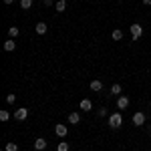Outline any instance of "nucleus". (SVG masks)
Here are the masks:
<instances>
[{
    "mask_svg": "<svg viewBox=\"0 0 151 151\" xmlns=\"http://www.w3.org/2000/svg\"><path fill=\"white\" fill-rule=\"evenodd\" d=\"M123 125V117L121 113H113V115H109V127L111 129H119Z\"/></svg>",
    "mask_w": 151,
    "mask_h": 151,
    "instance_id": "nucleus-1",
    "label": "nucleus"
},
{
    "mask_svg": "<svg viewBox=\"0 0 151 151\" xmlns=\"http://www.w3.org/2000/svg\"><path fill=\"white\" fill-rule=\"evenodd\" d=\"M129 30H131V36H133V40H139L141 35H143V28H141L139 22H133L131 26H129Z\"/></svg>",
    "mask_w": 151,
    "mask_h": 151,
    "instance_id": "nucleus-2",
    "label": "nucleus"
},
{
    "mask_svg": "<svg viewBox=\"0 0 151 151\" xmlns=\"http://www.w3.org/2000/svg\"><path fill=\"white\" fill-rule=\"evenodd\" d=\"M145 119H147V117H145V113H143V111H137V113L133 115V119H131V121H133V125H135V127H141V125L145 123Z\"/></svg>",
    "mask_w": 151,
    "mask_h": 151,
    "instance_id": "nucleus-3",
    "label": "nucleus"
},
{
    "mask_svg": "<svg viewBox=\"0 0 151 151\" xmlns=\"http://www.w3.org/2000/svg\"><path fill=\"white\" fill-rule=\"evenodd\" d=\"M129 97H125V95H121V97H117V109H127L129 107Z\"/></svg>",
    "mask_w": 151,
    "mask_h": 151,
    "instance_id": "nucleus-4",
    "label": "nucleus"
},
{
    "mask_svg": "<svg viewBox=\"0 0 151 151\" xmlns=\"http://www.w3.org/2000/svg\"><path fill=\"white\" fill-rule=\"evenodd\" d=\"M26 117H28V109H24V107L14 111V119H16V121H24Z\"/></svg>",
    "mask_w": 151,
    "mask_h": 151,
    "instance_id": "nucleus-5",
    "label": "nucleus"
},
{
    "mask_svg": "<svg viewBox=\"0 0 151 151\" xmlns=\"http://www.w3.org/2000/svg\"><path fill=\"white\" fill-rule=\"evenodd\" d=\"M55 133H57L58 137L63 139V137H67V133H69V129H67V125H63V123H58L57 127H55Z\"/></svg>",
    "mask_w": 151,
    "mask_h": 151,
    "instance_id": "nucleus-6",
    "label": "nucleus"
},
{
    "mask_svg": "<svg viewBox=\"0 0 151 151\" xmlns=\"http://www.w3.org/2000/svg\"><path fill=\"white\" fill-rule=\"evenodd\" d=\"M35 149L36 151H45V149H47V141L42 139V137H38V139L35 141Z\"/></svg>",
    "mask_w": 151,
    "mask_h": 151,
    "instance_id": "nucleus-7",
    "label": "nucleus"
},
{
    "mask_svg": "<svg viewBox=\"0 0 151 151\" xmlns=\"http://www.w3.org/2000/svg\"><path fill=\"white\" fill-rule=\"evenodd\" d=\"M35 30H36V35H45V32H47L48 30V26H47V22H38L35 26Z\"/></svg>",
    "mask_w": 151,
    "mask_h": 151,
    "instance_id": "nucleus-8",
    "label": "nucleus"
},
{
    "mask_svg": "<svg viewBox=\"0 0 151 151\" xmlns=\"http://www.w3.org/2000/svg\"><path fill=\"white\" fill-rule=\"evenodd\" d=\"M79 109H83V111H91V109H93V103H91L89 99H83L81 105H79Z\"/></svg>",
    "mask_w": 151,
    "mask_h": 151,
    "instance_id": "nucleus-9",
    "label": "nucleus"
},
{
    "mask_svg": "<svg viewBox=\"0 0 151 151\" xmlns=\"http://www.w3.org/2000/svg\"><path fill=\"white\" fill-rule=\"evenodd\" d=\"M69 123H73V125H77V123H81V115L75 111V113H69Z\"/></svg>",
    "mask_w": 151,
    "mask_h": 151,
    "instance_id": "nucleus-10",
    "label": "nucleus"
},
{
    "mask_svg": "<svg viewBox=\"0 0 151 151\" xmlns=\"http://www.w3.org/2000/svg\"><path fill=\"white\" fill-rule=\"evenodd\" d=\"M16 48V42H14V38H8L6 42H4V50L6 52H10V50H14Z\"/></svg>",
    "mask_w": 151,
    "mask_h": 151,
    "instance_id": "nucleus-11",
    "label": "nucleus"
},
{
    "mask_svg": "<svg viewBox=\"0 0 151 151\" xmlns=\"http://www.w3.org/2000/svg\"><path fill=\"white\" fill-rule=\"evenodd\" d=\"M89 87H91V91H101V89H103V83L95 79V81H91V85H89Z\"/></svg>",
    "mask_w": 151,
    "mask_h": 151,
    "instance_id": "nucleus-12",
    "label": "nucleus"
},
{
    "mask_svg": "<svg viewBox=\"0 0 151 151\" xmlns=\"http://www.w3.org/2000/svg\"><path fill=\"white\" fill-rule=\"evenodd\" d=\"M111 38H113V40H121V38H123V30H121V28H115V30L111 32Z\"/></svg>",
    "mask_w": 151,
    "mask_h": 151,
    "instance_id": "nucleus-13",
    "label": "nucleus"
},
{
    "mask_svg": "<svg viewBox=\"0 0 151 151\" xmlns=\"http://www.w3.org/2000/svg\"><path fill=\"white\" fill-rule=\"evenodd\" d=\"M55 8H57V12H65L67 10V2L65 0H58L57 4H55Z\"/></svg>",
    "mask_w": 151,
    "mask_h": 151,
    "instance_id": "nucleus-14",
    "label": "nucleus"
},
{
    "mask_svg": "<svg viewBox=\"0 0 151 151\" xmlns=\"http://www.w3.org/2000/svg\"><path fill=\"white\" fill-rule=\"evenodd\" d=\"M109 95H113V97H121V85H113Z\"/></svg>",
    "mask_w": 151,
    "mask_h": 151,
    "instance_id": "nucleus-15",
    "label": "nucleus"
},
{
    "mask_svg": "<svg viewBox=\"0 0 151 151\" xmlns=\"http://www.w3.org/2000/svg\"><path fill=\"white\" fill-rule=\"evenodd\" d=\"M57 151H69V143H67V141H58Z\"/></svg>",
    "mask_w": 151,
    "mask_h": 151,
    "instance_id": "nucleus-16",
    "label": "nucleus"
},
{
    "mask_svg": "<svg viewBox=\"0 0 151 151\" xmlns=\"http://www.w3.org/2000/svg\"><path fill=\"white\" fill-rule=\"evenodd\" d=\"M18 32H20V30H18L16 26H10V28H8V36H10V38H16Z\"/></svg>",
    "mask_w": 151,
    "mask_h": 151,
    "instance_id": "nucleus-17",
    "label": "nucleus"
},
{
    "mask_svg": "<svg viewBox=\"0 0 151 151\" xmlns=\"http://www.w3.org/2000/svg\"><path fill=\"white\" fill-rule=\"evenodd\" d=\"M20 6H22L24 10H28V8H32V0H20Z\"/></svg>",
    "mask_w": 151,
    "mask_h": 151,
    "instance_id": "nucleus-18",
    "label": "nucleus"
},
{
    "mask_svg": "<svg viewBox=\"0 0 151 151\" xmlns=\"http://www.w3.org/2000/svg\"><path fill=\"white\" fill-rule=\"evenodd\" d=\"M4 151H18V145H16V143H6Z\"/></svg>",
    "mask_w": 151,
    "mask_h": 151,
    "instance_id": "nucleus-19",
    "label": "nucleus"
},
{
    "mask_svg": "<svg viewBox=\"0 0 151 151\" xmlns=\"http://www.w3.org/2000/svg\"><path fill=\"white\" fill-rule=\"evenodd\" d=\"M10 119V113L8 111H0V121H8Z\"/></svg>",
    "mask_w": 151,
    "mask_h": 151,
    "instance_id": "nucleus-20",
    "label": "nucleus"
},
{
    "mask_svg": "<svg viewBox=\"0 0 151 151\" xmlns=\"http://www.w3.org/2000/svg\"><path fill=\"white\" fill-rule=\"evenodd\" d=\"M14 101H16V95H14V93H10V95H8V97H6V103H14Z\"/></svg>",
    "mask_w": 151,
    "mask_h": 151,
    "instance_id": "nucleus-21",
    "label": "nucleus"
},
{
    "mask_svg": "<svg viewBox=\"0 0 151 151\" xmlns=\"http://www.w3.org/2000/svg\"><path fill=\"white\" fill-rule=\"evenodd\" d=\"M105 115H107V109L101 107V109H99V117H105Z\"/></svg>",
    "mask_w": 151,
    "mask_h": 151,
    "instance_id": "nucleus-22",
    "label": "nucleus"
},
{
    "mask_svg": "<svg viewBox=\"0 0 151 151\" xmlns=\"http://www.w3.org/2000/svg\"><path fill=\"white\" fill-rule=\"evenodd\" d=\"M42 4H45V6H50V4H52V0H42Z\"/></svg>",
    "mask_w": 151,
    "mask_h": 151,
    "instance_id": "nucleus-23",
    "label": "nucleus"
},
{
    "mask_svg": "<svg viewBox=\"0 0 151 151\" xmlns=\"http://www.w3.org/2000/svg\"><path fill=\"white\" fill-rule=\"evenodd\" d=\"M143 4H147V6H151V0H143Z\"/></svg>",
    "mask_w": 151,
    "mask_h": 151,
    "instance_id": "nucleus-24",
    "label": "nucleus"
},
{
    "mask_svg": "<svg viewBox=\"0 0 151 151\" xmlns=\"http://www.w3.org/2000/svg\"><path fill=\"white\" fill-rule=\"evenodd\" d=\"M12 2H14V0H4V4H12Z\"/></svg>",
    "mask_w": 151,
    "mask_h": 151,
    "instance_id": "nucleus-25",
    "label": "nucleus"
},
{
    "mask_svg": "<svg viewBox=\"0 0 151 151\" xmlns=\"http://www.w3.org/2000/svg\"><path fill=\"white\" fill-rule=\"evenodd\" d=\"M149 119H151V115H149Z\"/></svg>",
    "mask_w": 151,
    "mask_h": 151,
    "instance_id": "nucleus-26",
    "label": "nucleus"
}]
</instances>
